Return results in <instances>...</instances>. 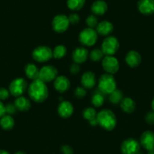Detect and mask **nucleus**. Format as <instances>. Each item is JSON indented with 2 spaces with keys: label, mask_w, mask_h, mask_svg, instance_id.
<instances>
[{
  "label": "nucleus",
  "mask_w": 154,
  "mask_h": 154,
  "mask_svg": "<svg viewBox=\"0 0 154 154\" xmlns=\"http://www.w3.org/2000/svg\"><path fill=\"white\" fill-rule=\"evenodd\" d=\"M81 84L86 89H91L96 85V76L94 72L87 71L82 74L81 77Z\"/></svg>",
  "instance_id": "nucleus-17"
},
{
  "label": "nucleus",
  "mask_w": 154,
  "mask_h": 154,
  "mask_svg": "<svg viewBox=\"0 0 154 154\" xmlns=\"http://www.w3.org/2000/svg\"><path fill=\"white\" fill-rule=\"evenodd\" d=\"M97 32L93 28L87 27L82 29L79 35V41L83 46H93L97 42Z\"/></svg>",
  "instance_id": "nucleus-4"
},
{
  "label": "nucleus",
  "mask_w": 154,
  "mask_h": 154,
  "mask_svg": "<svg viewBox=\"0 0 154 154\" xmlns=\"http://www.w3.org/2000/svg\"><path fill=\"white\" fill-rule=\"evenodd\" d=\"M140 145L149 152L154 151V133L146 131L142 133L140 138Z\"/></svg>",
  "instance_id": "nucleus-12"
},
{
  "label": "nucleus",
  "mask_w": 154,
  "mask_h": 154,
  "mask_svg": "<svg viewBox=\"0 0 154 154\" xmlns=\"http://www.w3.org/2000/svg\"><path fill=\"white\" fill-rule=\"evenodd\" d=\"M148 154H154V151H151V152H149Z\"/></svg>",
  "instance_id": "nucleus-44"
},
{
  "label": "nucleus",
  "mask_w": 154,
  "mask_h": 154,
  "mask_svg": "<svg viewBox=\"0 0 154 154\" xmlns=\"http://www.w3.org/2000/svg\"><path fill=\"white\" fill-rule=\"evenodd\" d=\"M89 124L91 125V126H95V125H98V124H97V118H96V119H93V120L89 121Z\"/></svg>",
  "instance_id": "nucleus-40"
},
{
  "label": "nucleus",
  "mask_w": 154,
  "mask_h": 154,
  "mask_svg": "<svg viewBox=\"0 0 154 154\" xmlns=\"http://www.w3.org/2000/svg\"><path fill=\"white\" fill-rule=\"evenodd\" d=\"M145 120L149 125H154V111H149L146 113Z\"/></svg>",
  "instance_id": "nucleus-35"
},
{
  "label": "nucleus",
  "mask_w": 154,
  "mask_h": 154,
  "mask_svg": "<svg viewBox=\"0 0 154 154\" xmlns=\"http://www.w3.org/2000/svg\"><path fill=\"white\" fill-rule=\"evenodd\" d=\"M151 106H152V111H154V98L152 99V103H151Z\"/></svg>",
  "instance_id": "nucleus-42"
},
{
  "label": "nucleus",
  "mask_w": 154,
  "mask_h": 154,
  "mask_svg": "<svg viewBox=\"0 0 154 154\" xmlns=\"http://www.w3.org/2000/svg\"><path fill=\"white\" fill-rule=\"evenodd\" d=\"M14 154H26L24 152H23V151H17V152H16Z\"/></svg>",
  "instance_id": "nucleus-43"
},
{
  "label": "nucleus",
  "mask_w": 154,
  "mask_h": 154,
  "mask_svg": "<svg viewBox=\"0 0 154 154\" xmlns=\"http://www.w3.org/2000/svg\"><path fill=\"white\" fill-rule=\"evenodd\" d=\"M32 57L38 63H45L51 60L53 57V51L48 46L40 45L32 51Z\"/></svg>",
  "instance_id": "nucleus-6"
},
{
  "label": "nucleus",
  "mask_w": 154,
  "mask_h": 154,
  "mask_svg": "<svg viewBox=\"0 0 154 154\" xmlns=\"http://www.w3.org/2000/svg\"><path fill=\"white\" fill-rule=\"evenodd\" d=\"M137 9L144 15L154 14V0H139Z\"/></svg>",
  "instance_id": "nucleus-14"
},
{
  "label": "nucleus",
  "mask_w": 154,
  "mask_h": 154,
  "mask_svg": "<svg viewBox=\"0 0 154 154\" xmlns=\"http://www.w3.org/2000/svg\"><path fill=\"white\" fill-rule=\"evenodd\" d=\"M24 72L27 78H29V79L35 80L38 78L39 69L33 63H27L24 67Z\"/></svg>",
  "instance_id": "nucleus-23"
},
{
  "label": "nucleus",
  "mask_w": 154,
  "mask_h": 154,
  "mask_svg": "<svg viewBox=\"0 0 154 154\" xmlns=\"http://www.w3.org/2000/svg\"><path fill=\"white\" fill-rule=\"evenodd\" d=\"M74 111L73 106L68 100H63L57 106V113L63 119L70 117Z\"/></svg>",
  "instance_id": "nucleus-13"
},
{
  "label": "nucleus",
  "mask_w": 154,
  "mask_h": 154,
  "mask_svg": "<svg viewBox=\"0 0 154 154\" xmlns=\"http://www.w3.org/2000/svg\"><path fill=\"white\" fill-rule=\"evenodd\" d=\"M104 103V97L100 93L94 94L91 97V103L95 107H100Z\"/></svg>",
  "instance_id": "nucleus-30"
},
{
  "label": "nucleus",
  "mask_w": 154,
  "mask_h": 154,
  "mask_svg": "<svg viewBox=\"0 0 154 154\" xmlns=\"http://www.w3.org/2000/svg\"><path fill=\"white\" fill-rule=\"evenodd\" d=\"M69 21L67 16L64 14H57L53 18L52 28L57 33H63L67 30L69 26Z\"/></svg>",
  "instance_id": "nucleus-8"
},
{
  "label": "nucleus",
  "mask_w": 154,
  "mask_h": 154,
  "mask_svg": "<svg viewBox=\"0 0 154 154\" xmlns=\"http://www.w3.org/2000/svg\"><path fill=\"white\" fill-rule=\"evenodd\" d=\"M27 88L28 84L24 79L17 78L10 83L8 90H9V92L11 95L17 97L22 96V94L26 91Z\"/></svg>",
  "instance_id": "nucleus-7"
},
{
  "label": "nucleus",
  "mask_w": 154,
  "mask_h": 154,
  "mask_svg": "<svg viewBox=\"0 0 154 154\" xmlns=\"http://www.w3.org/2000/svg\"><path fill=\"white\" fill-rule=\"evenodd\" d=\"M28 94L32 100L36 103H42L48 97V88L45 82L36 79L28 87Z\"/></svg>",
  "instance_id": "nucleus-1"
},
{
  "label": "nucleus",
  "mask_w": 154,
  "mask_h": 154,
  "mask_svg": "<svg viewBox=\"0 0 154 154\" xmlns=\"http://www.w3.org/2000/svg\"><path fill=\"white\" fill-rule=\"evenodd\" d=\"M125 60L128 66L131 68H135L141 63V56L137 51L131 50L127 53Z\"/></svg>",
  "instance_id": "nucleus-18"
},
{
  "label": "nucleus",
  "mask_w": 154,
  "mask_h": 154,
  "mask_svg": "<svg viewBox=\"0 0 154 154\" xmlns=\"http://www.w3.org/2000/svg\"><path fill=\"white\" fill-rule=\"evenodd\" d=\"M68 19H69V23L72 25L77 24V23H79V21H80V17L76 13H72V14H69V17H68Z\"/></svg>",
  "instance_id": "nucleus-33"
},
{
  "label": "nucleus",
  "mask_w": 154,
  "mask_h": 154,
  "mask_svg": "<svg viewBox=\"0 0 154 154\" xmlns=\"http://www.w3.org/2000/svg\"><path fill=\"white\" fill-rule=\"evenodd\" d=\"M119 42L112 35H109L104 38L101 45V50L106 56H113L119 48Z\"/></svg>",
  "instance_id": "nucleus-5"
},
{
  "label": "nucleus",
  "mask_w": 154,
  "mask_h": 154,
  "mask_svg": "<svg viewBox=\"0 0 154 154\" xmlns=\"http://www.w3.org/2000/svg\"><path fill=\"white\" fill-rule=\"evenodd\" d=\"M87 94V91L85 88L83 87H77L74 91V94L78 98H82V97H85Z\"/></svg>",
  "instance_id": "nucleus-32"
},
{
  "label": "nucleus",
  "mask_w": 154,
  "mask_h": 154,
  "mask_svg": "<svg viewBox=\"0 0 154 154\" xmlns=\"http://www.w3.org/2000/svg\"><path fill=\"white\" fill-rule=\"evenodd\" d=\"M85 22H86L87 26L90 28L95 27L98 24V20L94 14H91V15L88 16Z\"/></svg>",
  "instance_id": "nucleus-31"
},
{
  "label": "nucleus",
  "mask_w": 154,
  "mask_h": 154,
  "mask_svg": "<svg viewBox=\"0 0 154 154\" xmlns=\"http://www.w3.org/2000/svg\"><path fill=\"white\" fill-rule=\"evenodd\" d=\"M98 88L103 94H109L116 89V81L113 75L104 73L100 75L98 80Z\"/></svg>",
  "instance_id": "nucleus-3"
},
{
  "label": "nucleus",
  "mask_w": 154,
  "mask_h": 154,
  "mask_svg": "<svg viewBox=\"0 0 154 154\" xmlns=\"http://www.w3.org/2000/svg\"><path fill=\"white\" fill-rule=\"evenodd\" d=\"M54 87L56 91L60 93H63L68 91L70 87V82L67 77L64 75H57L54 79Z\"/></svg>",
  "instance_id": "nucleus-15"
},
{
  "label": "nucleus",
  "mask_w": 154,
  "mask_h": 154,
  "mask_svg": "<svg viewBox=\"0 0 154 154\" xmlns=\"http://www.w3.org/2000/svg\"><path fill=\"white\" fill-rule=\"evenodd\" d=\"M0 154H10L8 151L5 150V149H0Z\"/></svg>",
  "instance_id": "nucleus-41"
},
{
  "label": "nucleus",
  "mask_w": 154,
  "mask_h": 154,
  "mask_svg": "<svg viewBox=\"0 0 154 154\" xmlns=\"http://www.w3.org/2000/svg\"><path fill=\"white\" fill-rule=\"evenodd\" d=\"M17 108L15 107L14 104H11V103H8L5 106V111H6V113L8 115H13L17 111Z\"/></svg>",
  "instance_id": "nucleus-36"
},
{
  "label": "nucleus",
  "mask_w": 154,
  "mask_h": 154,
  "mask_svg": "<svg viewBox=\"0 0 154 154\" xmlns=\"http://www.w3.org/2000/svg\"><path fill=\"white\" fill-rule=\"evenodd\" d=\"M14 106L17 108V110L21 111V112H25L30 109L31 107V102L26 97L23 96H20L16 98L14 103Z\"/></svg>",
  "instance_id": "nucleus-22"
},
{
  "label": "nucleus",
  "mask_w": 154,
  "mask_h": 154,
  "mask_svg": "<svg viewBox=\"0 0 154 154\" xmlns=\"http://www.w3.org/2000/svg\"><path fill=\"white\" fill-rule=\"evenodd\" d=\"M10 95L9 90L5 88H0V100H5L8 98Z\"/></svg>",
  "instance_id": "nucleus-34"
},
{
  "label": "nucleus",
  "mask_w": 154,
  "mask_h": 154,
  "mask_svg": "<svg viewBox=\"0 0 154 154\" xmlns=\"http://www.w3.org/2000/svg\"><path fill=\"white\" fill-rule=\"evenodd\" d=\"M66 48L63 45H58L53 50V57L55 59H61L66 54Z\"/></svg>",
  "instance_id": "nucleus-27"
},
{
  "label": "nucleus",
  "mask_w": 154,
  "mask_h": 154,
  "mask_svg": "<svg viewBox=\"0 0 154 154\" xmlns=\"http://www.w3.org/2000/svg\"><path fill=\"white\" fill-rule=\"evenodd\" d=\"M123 98V93L121 90L116 89L115 91H112L111 94H109V100L110 103H113V104H118L121 102V100Z\"/></svg>",
  "instance_id": "nucleus-26"
},
{
  "label": "nucleus",
  "mask_w": 154,
  "mask_h": 154,
  "mask_svg": "<svg viewBox=\"0 0 154 154\" xmlns=\"http://www.w3.org/2000/svg\"><path fill=\"white\" fill-rule=\"evenodd\" d=\"M6 114V111H5V106L4 103L0 100V118H2L3 116Z\"/></svg>",
  "instance_id": "nucleus-39"
},
{
  "label": "nucleus",
  "mask_w": 154,
  "mask_h": 154,
  "mask_svg": "<svg viewBox=\"0 0 154 154\" xmlns=\"http://www.w3.org/2000/svg\"><path fill=\"white\" fill-rule=\"evenodd\" d=\"M107 4L103 0H96L92 3L91 7V12L95 16L103 15L107 11Z\"/></svg>",
  "instance_id": "nucleus-20"
},
{
  "label": "nucleus",
  "mask_w": 154,
  "mask_h": 154,
  "mask_svg": "<svg viewBox=\"0 0 154 154\" xmlns=\"http://www.w3.org/2000/svg\"><path fill=\"white\" fill-rule=\"evenodd\" d=\"M60 150L63 154H73V149L69 145H63L60 148Z\"/></svg>",
  "instance_id": "nucleus-37"
},
{
  "label": "nucleus",
  "mask_w": 154,
  "mask_h": 154,
  "mask_svg": "<svg viewBox=\"0 0 154 154\" xmlns=\"http://www.w3.org/2000/svg\"><path fill=\"white\" fill-rule=\"evenodd\" d=\"M88 51L84 47H79L74 49L72 54V58L74 63L80 64L86 61L88 57Z\"/></svg>",
  "instance_id": "nucleus-16"
},
{
  "label": "nucleus",
  "mask_w": 154,
  "mask_h": 154,
  "mask_svg": "<svg viewBox=\"0 0 154 154\" xmlns=\"http://www.w3.org/2000/svg\"><path fill=\"white\" fill-rule=\"evenodd\" d=\"M0 126L5 131L11 130L14 126V118L11 115L5 114L2 118H0Z\"/></svg>",
  "instance_id": "nucleus-24"
},
{
  "label": "nucleus",
  "mask_w": 154,
  "mask_h": 154,
  "mask_svg": "<svg viewBox=\"0 0 154 154\" xmlns=\"http://www.w3.org/2000/svg\"><path fill=\"white\" fill-rule=\"evenodd\" d=\"M97 121L98 125L106 131H112L116 126L117 119L112 110L103 109L97 114Z\"/></svg>",
  "instance_id": "nucleus-2"
},
{
  "label": "nucleus",
  "mask_w": 154,
  "mask_h": 154,
  "mask_svg": "<svg viewBox=\"0 0 154 154\" xmlns=\"http://www.w3.org/2000/svg\"><path fill=\"white\" fill-rule=\"evenodd\" d=\"M96 28H97L96 31H97V33L103 35V36H109L113 32L114 29L112 23L108 20H103V21L98 23Z\"/></svg>",
  "instance_id": "nucleus-19"
},
{
  "label": "nucleus",
  "mask_w": 154,
  "mask_h": 154,
  "mask_svg": "<svg viewBox=\"0 0 154 154\" xmlns=\"http://www.w3.org/2000/svg\"><path fill=\"white\" fill-rule=\"evenodd\" d=\"M103 55L104 54H103L101 49L95 48V49L92 50L90 53V59L94 62H98L100 60H103Z\"/></svg>",
  "instance_id": "nucleus-29"
},
{
  "label": "nucleus",
  "mask_w": 154,
  "mask_h": 154,
  "mask_svg": "<svg viewBox=\"0 0 154 154\" xmlns=\"http://www.w3.org/2000/svg\"><path fill=\"white\" fill-rule=\"evenodd\" d=\"M120 107L123 112L131 114L135 110L136 103L131 97H123L120 102Z\"/></svg>",
  "instance_id": "nucleus-21"
},
{
  "label": "nucleus",
  "mask_w": 154,
  "mask_h": 154,
  "mask_svg": "<svg viewBox=\"0 0 154 154\" xmlns=\"http://www.w3.org/2000/svg\"><path fill=\"white\" fill-rule=\"evenodd\" d=\"M102 66L106 73L112 75V74L116 73L119 70V60L114 56H105L102 60Z\"/></svg>",
  "instance_id": "nucleus-10"
},
{
  "label": "nucleus",
  "mask_w": 154,
  "mask_h": 154,
  "mask_svg": "<svg viewBox=\"0 0 154 154\" xmlns=\"http://www.w3.org/2000/svg\"><path fill=\"white\" fill-rule=\"evenodd\" d=\"M140 148V143L132 137L125 139L121 144V151L122 154H136L139 152Z\"/></svg>",
  "instance_id": "nucleus-11"
},
{
  "label": "nucleus",
  "mask_w": 154,
  "mask_h": 154,
  "mask_svg": "<svg viewBox=\"0 0 154 154\" xmlns=\"http://www.w3.org/2000/svg\"><path fill=\"white\" fill-rule=\"evenodd\" d=\"M69 71H70L71 73L73 74V75L79 73V71H80V66H79L78 63H73V64L71 65L70 67H69Z\"/></svg>",
  "instance_id": "nucleus-38"
},
{
  "label": "nucleus",
  "mask_w": 154,
  "mask_h": 154,
  "mask_svg": "<svg viewBox=\"0 0 154 154\" xmlns=\"http://www.w3.org/2000/svg\"><path fill=\"white\" fill-rule=\"evenodd\" d=\"M57 69L51 65L44 66L39 69L38 79H41L44 82H50L54 80L57 77Z\"/></svg>",
  "instance_id": "nucleus-9"
},
{
  "label": "nucleus",
  "mask_w": 154,
  "mask_h": 154,
  "mask_svg": "<svg viewBox=\"0 0 154 154\" xmlns=\"http://www.w3.org/2000/svg\"><path fill=\"white\" fill-rule=\"evenodd\" d=\"M85 4V0H66V5L71 11H79Z\"/></svg>",
  "instance_id": "nucleus-25"
},
{
  "label": "nucleus",
  "mask_w": 154,
  "mask_h": 154,
  "mask_svg": "<svg viewBox=\"0 0 154 154\" xmlns=\"http://www.w3.org/2000/svg\"><path fill=\"white\" fill-rule=\"evenodd\" d=\"M97 111L94 107H87L82 112V116L88 122L93 119H96L97 117Z\"/></svg>",
  "instance_id": "nucleus-28"
}]
</instances>
